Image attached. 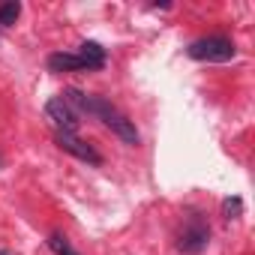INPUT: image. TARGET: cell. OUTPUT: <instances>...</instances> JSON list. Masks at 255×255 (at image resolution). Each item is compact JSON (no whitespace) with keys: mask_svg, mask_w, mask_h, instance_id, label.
<instances>
[{"mask_svg":"<svg viewBox=\"0 0 255 255\" xmlns=\"http://www.w3.org/2000/svg\"><path fill=\"white\" fill-rule=\"evenodd\" d=\"M87 117H99L123 144H129V147H138V144H141V135H138V129H135V123L126 117L123 111H117L108 99L90 93V114H87Z\"/></svg>","mask_w":255,"mask_h":255,"instance_id":"1","label":"cell"},{"mask_svg":"<svg viewBox=\"0 0 255 255\" xmlns=\"http://www.w3.org/2000/svg\"><path fill=\"white\" fill-rule=\"evenodd\" d=\"M186 54H189L192 60L225 63V60H231V57L237 54V48H234V42H231L228 36H204V39H195V42L186 48Z\"/></svg>","mask_w":255,"mask_h":255,"instance_id":"2","label":"cell"},{"mask_svg":"<svg viewBox=\"0 0 255 255\" xmlns=\"http://www.w3.org/2000/svg\"><path fill=\"white\" fill-rule=\"evenodd\" d=\"M207 243H210V225H207V219H204L201 213L186 216L183 231H180V237H177V249L186 252V255H198V252L207 249Z\"/></svg>","mask_w":255,"mask_h":255,"instance_id":"3","label":"cell"},{"mask_svg":"<svg viewBox=\"0 0 255 255\" xmlns=\"http://www.w3.org/2000/svg\"><path fill=\"white\" fill-rule=\"evenodd\" d=\"M45 117L51 120L54 132H66V135L78 132V114L63 102V96H54V99L45 102Z\"/></svg>","mask_w":255,"mask_h":255,"instance_id":"4","label":"cell"},{"mask_svg":"<svg viewBox=\"0 0 255 255\" xmlns=\"http://www.w3.org/2000/svg\"><path fill=\"white\" fill-rule=\"evenodd\" d=\"M54 141H57V147L60 150H66V153H72L75 159H81V162H87V165H102V153L93 147V144H87V141H81L78 135H66V132H54Z\"/></svg>","mask_w":255,"mask_h":255,"instance_id":"5","label":"cell"},{"mask_svg":"<svg viewBox=\"0 0 255 255\" xmlns=\"http://www.w3.org/2000/svg\"><path fill=\"white\" fill-rule=\"evenodd\" d=\"M48 69H51V72H84V69H87V63H84V57H81V54L57 51V54H51V57H48ZM87 72H90V69H87Z\"/></svg>","mask_w":255,"mask_h":255,"instance_id":"6","label":"cell"},{"mask_svg":"<svg viewBox=\"0 0 255 255\" xmlns=\"http://www.w3.org/2000/svg\"><path fill=\"white\" fill-rule=\"evenodd\" d=\"M78 54L84 57V63H87V69L90 72H96V69H102L105 66V60H108V51L99 45V42H93V39H87V42H81V48H78Z\"/></svg>","mask_w":255,"mask_h":255,"instance_id":"7","label":"cell"},{"mask_svg":"<svg viewBox=\"0 0 255 255\" xmlns=\"http://www.w3.org/2000/svg\"><path fill=\"white\" fill-rule=\"evenodd\" d=\"M21 15V3L18 0H9V3H0V27H12Z\"/></svg>","mask_w":255,"mask_h":255,"instance_id":"8","label":"cell"},{"mask_svg":"<svg viewBox=\"0 0 255 255\" xmlns=\"http://www.w3.org/2000/svg\"><path fill=\"white\" fill-rule=\"evenodd\" d=\"M48 249H51L54 255H78V252L72 249V243H69L63 234H51V237H48Z\"/></svg>","mask_w":255,"mask_h":255,"instance_id":"9","label":"cell"},{"mask_svg":"<svg viewBox=\"0 0 255 255\" xmlns=\"http://www.w3.org/2000/svg\"><path fill=\"white\" fill-rule=\"evenodd\" d=\"M240 210H243V201H240L237 195L222 201V216H225V219H237V216H240Z\"/></svg>","mask_w":255,"mask_h":255,"instance_id":"10","label":"cell"},{"mask_svg":"<svg viewBox=\"0 0 255 255\" xmlns=\"http://www.w3.org/2000/svg\"><path fill=\"white\" fill-rule=\"evenodd\" d=\"M0 255H12V252H9V249H0Z\"/></svg>","mask_w":255,"mask_h":255,"instance_id":"11","label":"cell"}]
</instances>
